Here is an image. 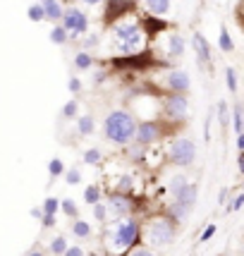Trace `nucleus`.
I'll return each mask as SVG.
<instances>
[{
	"label": "nucleus",
	"mask_w": 244,
	"mask_h": 256,
	"mask_svg": "<svg viewBox=\"0 0 244 256\" xmlns=\"http://www.w3.org/2000/svg\"><path fill=\"white\" fill-rule=\"evenodd\" d=\"M136 118L127 110H110L103 120V134L115 146H127L134 142L136 134Z\"/></svg>",
	"instance_id": "obj_1"
},
{
	"label": "nucleus",
	"mask_w": 244,
	"mask_h": 256,
	"mask_svg": "<svg viewBox=\"0 0 244 256\" xmlns=\"http://www.w3.org/2000/svg\"><path fill=\"white\" fill-rule=\"evenodd\" d=\"M139 232H142V228H139V223H136L134 218H122V220H118V223L108 230L106 242H108V246H110L112 252H115V249H130V246L136 244Z\"/></svg>",
	"instance_id": "obj_2"
},
{
	"label": "nucleus",
	"mask_w": 244,
	"mask_h": 256,
	"mask_svg": "<svg viewBox=\"0 0 244 256\" xmlns=\"http://www.w3.org/2000/svg\"><path fill=\"white\" fill-rule=\"evenodd\" d=\"M168 158L172 166L187 168L196 160V144L189 139V136H178L175 142H170L168 146Z\"/></svg>",
	"instance_id": "obj_3"
},
{
	"label": "nucleus",
	"mask_w": 244,
	"mask_h": 256,
	"mask_svg": "<svg viewBox=\"0 0 244 256\" xmlns=\"http://www.w3.org/2000/svg\"><path fill=\"white\" fill-rule=\"evenodd\" d=\"M60 24L70 32L72 38H79V36H84V34L89 32V17H86V12L82 10V8H77V5L65 8V14H62Z\"/></svg>",
	"instance_id": "obj_4"
},
{
	"label": "nucleus",
	"mask_w": 244,
	"mask_h": 256,
	"mask_svg": "<svg viewBox=\"0 0 244 256\" xmlns=\"http://www.w3.org/2000/svg\"><path fill=\"white\" fill-rule=\"evenodd\" d=\"M146 240L151 246H166L175 240V225L166 220V218H158L154 223H148L146 228Z\"/></svg>",
	"instance_id": "obj_5"
},
{
	"label": "nucleus",
	"mask_w": 244,
	"mask_h": 256,
	"mask_svg": "<svg viewBox=\"0 0 244 256\" xmlns=\"http://www.w3.org/2000/svg\"><path fill=\"white\" fill-rule=\"evenodd\" d=\"M160 139H163V130H160L158 120H144V122L136 124V134H134V142L136 144L148 148V146H154Z\"/></svg>",
	"instance_id": "obj_6"
},
{
	"label": "nucleus",
	"mask_w": 244,
	"mask_h": 256,
	"mask_svg": "<svg viewBox=\"0 0 244 256\" xmlns=\"http://www.w3.org/2000/svg\"><path fill=\"white\" fill-rule=\"evenodd\" d=\"M189 110V100L184 94H170L163 100V112H166L168 120H184Z\"/></svg>",
	"instance_id": "obj_7"
},
{
	"label": "nucleus",
	"mask_w": 244,
	"mask_h": 256,
	"mask_svg": "<svg viewBox=\"0 0 244 256\" xmlns=\"http://www.w3.org/2000/svg\"><path fill=\"white\" fill-rule=\"evenodd\" d=\"M108 213L115 216V218H124V216H130L134 208L132 199L127 196V194H122V192H112L110 196H108Z\"/></svg>",
	"instance_id": "obj_8"
},
{
	"label": "nucleus",
	"mask_w": 244,
	"mask_h": 256,
	"mask_svg": "<svg viewBox=\"0 0 244 256\" xmlns=\"http://www.w3.org/2000/svg\"><path fill=\"white\" fill-rule=\"evenodd\" d=\"M142 32H144V22L136 20V17H122V20L115 22V29H112L118 41H124V38H130V36L142 34Z\"/></svg>",
	"instance_id": "obj_9"
},
{
	"label": "nucleus",
	"mask_w": 244,
	"mask_h": 256,
	"mask_svg": "<svg viewBox=\"0 0 244 256\" xmlns=\"http://www.w3.org/2000/svg\"><path fill=\"white\" fill-rule=\"evenodd\" d=\"M192 48H194V53H196V62L201 67H211L213 62V56H211V44L206 41V36L204 34H194L192 36Z\"/></svg>",
	"instance_id": "obj_10"
},
{
	"label": "nucleus",
	"mask_w": 244,
	"mask_h": 256,
	"mask_svg": "<svg viewBox=\"0 0 244 256\" xmlns=\"http://www.w3.org/2000/svg\"><path fill=\"white\" fill-rule=\"evenodd\" d=\"M166 86L170 94H187L189 86H192V79L184 70H172V72H168Z\"/></svg>",
	"instance_id": "obj_11"
},
{
	"label": "nucleus",
	"mask_w": 244,
	"mask_h": 256,
	"mask_svg": "<svg viewBox=\"0 0 244 256\" xmlns=\"http://www.w3.org/2000/svg\"><path fill=\"white\" fill-rule=\"evenodd\" d=\"M144 41H146L144 32L134 34V36H130V38H124V41L118 44V53H124V56H139V53L144 50Z\"/></svg>",
	"instance_id": "obj_12"
},
{
	"label": "nucleus",
	"mask_w": 244,
	"mask_h": 256,
	"mask_svg": "<svg viewBox=\"0 0 244 256\" xmlns=\"http://www.w3.org/2000/svg\"><path fill=\"white\" fill-rule=\"evenodd\" d=\"M44 5V12H46V20L48 22H60L62 14H65V8H62V0H41Z\"/></svg>",
	"instance_id": "obj_13"
},
{
	"label": "nucleus",
	"mask_w": 244,
	"mask_h": 256,
	"mask_svg": "<svg viewBox=\"0 0 244 256\" xmlns=\"http://www.w3.org/2000/svg\"><path fill=\"white\" fill-rule=\"evenodd\" d=\"M175 201H180V204H184L187 208H194V204H196V184H192V182H187L182 190L172 196Z\"/></svg>",
	"instance_id": "obj_14"
},
{
	"label": "nucleus",
	"mask_w": 244,
	"mask_h": 256,
	"mask_svg": "<svg viewBox=\"0 0 244 256\" xmlns=\"http://www.w3.org/2000/svg\"><path fill=\"white\" fill-rule=\"evenodd\" d=\"M184 38L180 34H170L168 36V58H182L184 56Z\"/></svg>",
	"instance_id": "obj_15"
},
{
	"label": "nucleus",
	"mask_w": 244,
	"mask_h": 256,
	"mask_svg": "<svg viewBox=\"0 0 244 256\" xmlns=\"http://www.w3.org/2000/svg\"><path fill=\"white\" fill-rule=\"evenodd\" d=\"M170 2L172 0H144V8L151 17H163L170 10Z\"/></svg>",
	"instance_id": "obj_16"
},
{
	"label": "nucleus",
	"mask_w": 244,
	"mask_h": 256,
	"mask_svg": "<svg viewBox=\"0 0 244 256\" xmlns=\"http://www.w3.org/2000/svg\"><path fill=\"white\" fill-rule=\"evenodd\" d=\"M48 36H50V44H56V46H67V44H70V38H72V36H70V32H67L62 24H56V26L50 29V34H48Z\"/></svg>",
	"instance_id": "obj_17"
},
{
	"label": "nucleus",
	"mask_w": 244,
	"mask_h": 256,
	"mask_svg": "<svg viewBox=\"0 0 244 256\" xmlns=\"http://www.w3.org/2000/svg\"><path fill=\"white\" fill-rule=\"evenodd\" d=\"M94 130H96V122H94L91 115H82V118H77V132L82 134V136H91Z\"/></svg>",
	"instance_id": "obj_18"
},
{
	"label": "nucleus",
	"mask_w": 244,
	"mask_h": 256,
	"mask_svg": "<svg viewBox=\"0 0 244 256\" xmlns=\"http://www.w3.org/2000/svg\"><path fill=\"white\" fill-rule=\"evenodd\" d=\"M91 65H94V56H91L89 50H79L77 56H74V67H77L79 72L91 70Z\"/></svg>",
	"instance_id": "obj_19"
},
{
	"label": "nucleus",
	"mask_w": 244,
	"mask_h": 256,
	"mask_svg": "<svg viewBox=\"0 0 244 256\" xmlns=\"http://www.w3.org/2000/svg\"><path fill=\"white\" fill-rule=\"evenodd\" d=\"M218 46H220L222 53H232L234 44H232V36L228 32V26H220V34H218Z\"/></svg>",
	"instance_id": "obj_20"
},
{
	"label": "nucleus",
	"mask_w": 244,
	"mask_h": 256,
	"mask_svg": "<svg viewBox=\"0 0 244 256\" xmlns=\"http://www.w3.org/2000/svg\"><path fill=\"white\" fill-rule=\"evenodd\" d=\"M168 211H170V216H172L175 220H184V218L189 216V211H192V208H187L184 204H180V201L172 199V204H170V208H168Z\"/></svg>",
	"instance_id": "obj_21"
},
{
	"label": "nucleus",
	"mask_w": 244,
	"mask_h": 256,
	"mask_svg": "<svg viewBox=\"0 0 244 256\" xmlns=\"http://www.w3.org/2000/svg\"><path fill=\"white\" fill-rule=\"evenodd\" d=\"M72 232L77 234V237H82V240H86V237H91V223L77 218V220L72 223Z\"/></svg>",
	"instance_id": "obj_22"
},
{
	"label": "nucleus",
	"mask_w": 244,
	"mask_h": 256,
	"mask_svg": "<svg viewBox=\"0 0 244 256\" xmlns=\"http://www.w3.org/2000/svg\"><path fill=\"white\" fill-rule=\"evenodd\" d=\"M26 17H29V20H32L34 24L44 22V20H46L44 5H41V2H34V5H29V10H26Z\"/></svg>",
	"instance_id": "obj_23"
},
{
	"label": "nucleus",
	"mask_w": 244,
	"mask_h": 256,
	"mask_svg": "<svg viewBox=\"0 0 244 256\" xmlns=\"http://www.w3.org/2000/svg\"><path fill=\"white\" fill-rule=\"evenodd\" d=\"M115 192H122V194H130V192H134V178H132V175H122V180L115 184Z\"/></svg>",
	"instance_id": "obj_24"
},
{
	"label": "nucleus",
	"mask_w": 244,
	"mask_h": 256,
	"mask_svg": "<svg viewBox=\"0 0 244 256\" xmlns=\"http://www.w3.org/2000/svg\"><path fill=\"white\" fill-rule=\"evenodd\" d=\"M58 208H60V201H58L56 196H48V199L44 201V206H41L44 216H58Z\"/></svg>",
	"instance_id": "obj_25"
},
{
	"label": "nucleus",
	"mask_w": 244,
	"mask_h": 256,
	"mask_svg": "<svg viewBox=\"0 0 244 256\" xmlns=\"http://www.w3.org/2000/svg\"><path fill=\"white\" fill-rule=\"evenodd\" d=\"M232 127H234V132H237V134L244 132V112H242V106H234V110H232Z\"/></svg>",
	"instance_id": "obj_26"
},
{
	"label": "nucleus",
	"mask_w": 244,
	"mask_h": 256,
	"mask_svg": "<svg viewBox=\"0 0 244 256\" xmlns=\"http://www.w3.org/2000/svg\"><path fill=\"white\" fill-rule=\"evenodd\" d=\"M60 211L65 213V216H70V218H77V216H79L77 204H74L72 199H62V201H60Z\"/></svg>",
	"instance_id": "obj_27"
},
{
	"label": "nucleus",
	"mask_w": 244,
	"mask_h": 256,
	"mask_svg": "<svg viewBox=\"0 0 244 256\" xmlns=\"http://www.w3.org/2000/svg\"><path fill=\"white\" fill-rule=\"evenodd\" d=\"M77 110H79L77 100H67L65 106H62V118L65 120H77Z\"/></svg>",
	"instance_id": "obj_28"
},
{
	"label": "nucleus",
	"mask_w": 244,
	"mask_h": 256,
	"mask_svg": "<svg viewBox=\"0 0 244 256\" xmlns=\"http://www.w3.org/2000/svg\"><path fill=\"white\" fill-rule=\"evenodd\" d=\"M84 201H86V204H91V206L100 201V190L96 187V184H89V187L84 190Z\"/></svg>",
	"instance_id": "obj_29"
},
{
	"label": "nucleus",
	"mask_w": 244,
	"mask_h": 256,
	"mask_svg": "<svg viewBox=\"0 0 244 256\" xmlns=\"http://www.w3.org/2000/svg\"><path fill=\"white\" fill-rule=\"evenodd\" d=\"M48 172H50V178H60V175L65 172V163H62L60 158H50V163H48Z\"/></svg>",
	"instance_id": "obj_30"
},
{
	"label": "nucleus",
	"mask_w": 244,
	"mask_h": 256,
	"mask_svg": "<svg viewBox=\"0 0 244 256\" xmlns=\"http://www.w3.org/2000/svg\"><path fill=\"white\" fill-rule=\"evenodd\" d=\"M100 158H103L100 148H89V151H84V163H86V166H96V163H100Z\"/></svg>",
	"instance_id": "obj_31"
},
{
	"label": "nucleus",
	"mask_w": 244,
	"mask_h": 256,
	"mask_svg": "<svg viewBox=\"0 0 244 256\" xmlns=\"http://www.w3.org/2000/svg\"><path fill=\"white\" fill-rule=\"evenodd\" d=\"M65 249H67V240L65 237H56V240H53V242H50V254H65Z\"/></svg>",
	"instance_id": "obj_32"
},
{
	"label": "nucleus",
	"mask_w": 244,
	"mask_h": 256,
	"mask_svg": "<svg viewBox=\"0 0 244 256\" xmlns=\"http://www.w3.org/2000/svg\"><path fill=\"white\" fill-rule=\"evenodd\" d=\"M189 180L184 178V175H175V178L170 180V194H172V196H175V194H178L180 190H182V187H184V184H187Z\"/></svg>",
	"instance_id": "obj_33"
},
{
	"label": "nucleus",
	"mask_w": 244,
	"mask_h": 256,
	"mask_svg": "<svg viewBox=\"0 0 244 256\" xmlns=\"http://www.w3.org/2000/svg\"><path fill=\"white\" fill-rule=\"evenodd\" d=\"M225 82H228L230 94H234V91H237V72H234L232 67H228V70H225Z\"/></svg>",
	"instance_id": "obj_34"
},
{
	"label": "nucleus",
	"mask_w": 244,
	"mask_h": 256,
	"mask_svg": "<svg viewBox=\"0 0 244 256\" xmlns=\"http://www.w3.org/2000/svg\"><path fill=\"white\" fill-rule=\"evenodd\" d=\"M218 120H220L222 127H228V124H230V112H228V103H225V100L218 103Z\"/></svg>",
	"instance_id": "obj_35"
},
{
	"label": "nucleus",
	"mask_w": 244,
	"mask_h": 256,
	"mask_svg": "<svg viewBox=\"0 0 244 256\" xmlns=\"http://www.w3.org/2000/svg\"><path fill=\"white\" fill-rule=\"evenodd\" d=\"M94 218H96V220H98V223H103V220H106V218H108V206H106V204H94Z\"/></svg>",
	"instance_id": "obj_36"
},
{
	"label": "nucleus",
	"mask_w": 244,
	"mask_h": 256,
	"mask_svg": "<svg viewBox=\"0 0 244 256\" xmlns=\"http://www.w3.org/2000/svg\"><path fill=\"white\" fill-rule=\"evenodd\" d=\"M65 180H67V184H79L82 182V172H79V168H70L65 172Z\"/></svg>",
	"instance_id": "obj_37"
},
{
	"label": "nucleus",
	"mask_w": 244,
	"mask_h": 256,
	"mask_svg": "<svg viewBox=\"0 0 244 256\" xmlns=\"http://www.w3.org/2000/svg\"><path fill=\"white\" fill-rule=\"evenodd\" d=\"M67 89L72 91V94H79V91H82V79L70 77V82H67Z\"/></svg>",
	"instance_id": "obj_38"
},
{
	"label": "nucleus",
	"mask_w": 244,
	"mask_h": 256,
	"mask_svg": "<svg viewBox=\"0 0 244 256\" xmlns=\"http://www.w3.org/2000/svg\"><path fill=\"white\" fill-rule=\"evenodd\" d=\"M130 256H156L151 249H146V246H139V249H132Z\"/></svg>",
	"instance_id": "obj_39"
},
{
	"label": "nucleus",
	"mask_w": 244,
	"mask_h": 256,
	"mask_svg": "<svg viewBox=\"0 0 244 256\" xmlns=\"http://www.w3.org/2000/svg\"><path fill=\"white\" fill-rule=\"evenodd\" d=\"M62 256H84V249L82 246H67Z\"/></svg>",
	"instance_id": "obj_40"
},
{
	"label": "nucleus",
	"mask_w": 244,
	"mask_h": 256,
	"mask_svg": "<svg viewBox=\"0 0 244 256\" xmlns=\"http://www.w3.org/2000/svg\"><path fill=\"white\" fill-rule=\"evenodd\" d=\"M213 234H216V225H208V228L204 230V234H201V242H208Z\"/></svg>",
	"instance_id": "obj_41"
},
{
	"label": "nucleus",
	"mask_w": 244,
	"mask_h": 256,
	"mask_svg": "<svg viewBox=\"0 0 244 256\" xmlns=\"http://www.w3.org/2000/svg\"><path fill=\"white\" fill-rule=\"evenodd\" d=\"M242 206H244V194H240V196L232 201V206H230V208H232V211H237V208H242Z\"/></svg>",
	"instance_id": "obj_42"
},
{
	"label": "nucleus",
	"mask_w": 244,
	"mask_h": 256,
	"mask_svg": "<svg viewBox=\"0 0 244 256\" xmlns=\"http://www.w3.org/2000/svg\"><path fill=\"white\" fill-rule=\"evenodd\" d=\"M56 225V216H44V228H53Z\"/></svg>",
	"instance_id": "obj_43"
},
{
	"label": "nucleus",
	"mask_w": 244,
	"mask_h": 256,
	"mask_svg": "<svg viewBox=\"0 0 244 256\" xmlns=\"http://www.w3.org/2000/svg\"><path fill=\"white\" fill-rule=\"evenodd\" d=\"M86 48H94V46H98V36H86Z\"/></svg>",
	"instance_id": "obj_44"
},
{
	"label": "nucleus",
	"mask_w": 244,
	"mask_h": 256,
	"mask_svg": "<svg viewBox=\"0 0 244 256\" xmlns=\"http://www.w3.org/2000/svg\"><path fill=\"white\" fill-rule=\"evenodd\" d=\"M237 168H240V172L244 175V151H240V158H237Z\"/></svg>",
	"instance_id": "obj_45"
},
{
	"label": "nucleus",
	"mask_w": 244,
	"mask_h": 256,
	"mask_svg": "<svg viewBox=\"0 0 244 256\" xmlns=\"http://www.w3.org/2000/svg\"><path fill=\"white\" fill-rule=\"evenodd\" d=\"M237 148H240V151H244V132L237 134Z\"/></svg>",
	"instance_id": "obj_46"
},
{
	"label": "nucleus",
	"mask_w": 244,
	"mask_h": 256,
	"mask_svg": "<svg viewBox=\"0 0 244 256\" xmlns=\"http://www.w3.org/2000/svg\"><path fill=\"white\" fill-rule=\"evenodd\" d=\"M32 216L34 218H44V211L41 208H32Z\"/></svg>",
	"instance_id": "obj_47"
},
{
	"label": "nucleus",
	"mask_w": 244,
	"mask_h": 256,
	"mask_svg": "<svg viewBox=\"0 0 244 256\" xmlns=\"http://www.w3.org/2000/svg\"><path fill=\"white\" fill-rule=\"evenodd\" d=\"M79 2H84V5H100L103 0H79Z\"/></svg>",
	"instance_id": "obj_48"
},
{
	"label": "nucleus",
	"mask_w": 244,
	"mask_h": 256,
	"mask_svg": "<svg viewBox=\"0 0 244 256\" xmlns=\"http://www.w3.org/2000/svg\"><path fill=\"white\" fill-rule=\"evenodd\" d=\"M26 256H44V254H41V252H29Z\"/></svg>",
	"instance_id": "obj_49"
},
{
	"label": "nucleus",
	"mask_w": 244,
	"mask_h": 256,
	"mask_svg": "<svg viewBox=\"0 0 244 256\" xmlns=\"http://www.w3.org/2000/svg\"><path fill=\"white\" fill-rule=\"evenodd\" d=\"M130 2H142V0H130Z\"/></svg>",
	"instance_id": "obj_50"
}]
</instances>
